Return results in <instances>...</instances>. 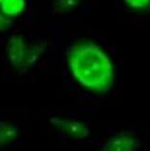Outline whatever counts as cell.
Returning <instances> with one entry per match:
<instances>
[{"instance_id": "6da1fadb", "label": "cell", "mask_w": 150, "mask_h": 151, "mask_svg": "<svg viewBox=\"0 0 150 151\" xmlns=\"http://www.w3.org/2000/svg\"><path fill=\"white\" fill-rule=\"evenodd\" d=\"M67 63L77 81L89 91L106 93L114 82V66L107 52L93 42H79L67 50Z\"/></svg>"}, {"instance_id": "7a4b0ae2", "label": "cell", "mask_w": 150, "mask_h": 151, "mask_svg": "<svg viewBox=\"0 0 150 151\" xmlns=\"http://www.w3.org/2000/svg\"><path fill=\"white\" fill-rule=\"evenodd\" d=\"M43 50L41 45L29 46L26 41L20 36H12L8 41L7 53L12 66L18 69H25L30 66L38 59Z\"/></svg>"}, {"instance_id": "3957f363", "label": "cell", "mask_w": 150, "mask_h": 151, "mask_svg": "<svg viewBox=\"0 0 150 151\" xmlns=\"http://www.w3.org/2000/svg\"><path fill=\"white\" fill-rule=\"evenodd\" d=\"M50 122L64 135L73 139H86L91 133L90 126L84 121L69 119V118L53 117L50 119Z\"/></svg>"}, {"instance_id": "277c9868", "label": "cell", "mask_w": 150, "mask_h": 151, "mask_svg": "<svg viewBox=\"0 0 150 151\" xmlns=\"http://www.w3.org/2000/svg\"><path fill=\"white\" fill-rule=\"evenodd\" d=\"M141 143L137 137L129 133H118L108 138L100 151H137Z\"/></svg>"}, {"instance_id": "5b68a950", "label": "cell", "mask_w": 150, "mask_h": 151, "mask_svg": "<svg viewBox=\"0 0 150 151\" xmlns=\"http://www.w3.org/2000/svg\"><path fill=\"white\" fill-rule=\"evenodd\" d=\"M18 127L11 122H0V145L10 143L17 137Z\"/></svg>"}, {"instance_id": "8992f818", "label": "cell", "mask_w": 150, "mask_h": 151, "mask_svg": "<svg viewBox=\"0 0 150 151\" xmlns=\"http://www.w3.org/2000/svg\"><path fill=\"white\" fill-rule=\"evenodd\" d=\"M26 7L25 0H4L0 4L1 12L7 16H14L21 13Z\"/></svg>"}, {"instance_id": "52a82bcc", "label": "cell", "mask_w": 150, "mask_h": 151, "mask_svg": "<svg viewBox=\"0 0 150 151\" xmlns=\"http://www.w3.org/2000/svg\"><path fill=\"white\" fill-rule=\"evenodd\" d=\"M81 0H53L52 8L55 12L64 13L74 11Z\"/></svg>"}, {"instance_id": "ba28073f", "label": "cell", "mask_w": 150, "mask_h": 151, "mask_svg": "<svg viewBox=\"0 0 150 151\" xmlns=\"http://www.w3.org/2000/svg\"><path fill=\"white\" fill-rule=\"evenodd\" d=\"M128 7L136 11H143L150 8V0H124Z\"/></svg>"}, {"instance_id": "9c48e42d", "label": "cell", "mask_w": 150, "mask_h": 151, "mask_svg": "<svg viewBox=\"0 0 150 151\" xmlns=\"http://www.w3.org/2000/svg\"><path fill=\"white\" fill-rule=\"evenodd\" d=\"M12 21L9 16L5 15L3 12H0V32L5 31L11 27Z\"/></svg>"}, {"instance_id": "30bf717a", "label": "cell", "mask_w": 150, "mask_h": 151, "mask_svg": "<svg viewBox=\"0 0 150 151\" xmlns=\"http://www.w3.org/2000/svg\"><path fill=\"white\" fill-rule=\"evenodd\" d=\"M3 1H4V0H0V4H1V3H2Z\"/></svg>"}]
</instances>
